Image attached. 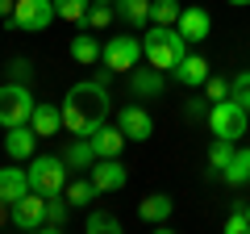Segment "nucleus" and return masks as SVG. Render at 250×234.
I'll use <instances>...</instances> for the list:
<instances>
[{"instance_id": "obj_1", "label": "nucleus", "mask_w": 250, "mask_h": 234, "mask_svg": "<svg viewBox=\"0 0 250 234\" xmlns=\"http://www.w3.org/2000/svg\"><path fill=\"white\" fill-rule=\"evenodd\" d=\"M108 117V84L104 80H80L62 96V130L75 138H92Z\"/></svg>"}, {"instance_id": "obj_2", "label": "nucleus", "mask_w": 250, "mask_h": 234, "mask_svg": "<svg viewBox=\"0 0 250 234\" xmlns=\"http://www.w3.org/2000/svg\"><path fill=\"white\" fill-rule=\"evenodd\" d=\"M142 50H146V63L159 67V71H175L179 59L188 54V38L179 34V25H154L142 34Z\"/></svg>"}, {"instance_id": "obj_3", "label": "nucleus", "mask_w": 250, "mask_h": 234, "mask_svg": "<svg viewBox=\"0 0 250 234\" xmlns=\"http://www.w3.org/2000/svg\"><path fill=\"white\" fill-rule=\"evenodd\" d=\"M25 171H29V188L42 197H54L67 188V159L62 155H34Z\"/></svg>"}, {"instance_id": "obj_4", "label": "nucleus", "mask_w": 250, "mask_h": 234, "mask_svg": "<svg viewBox=\"0 0 250 234\" xmlns=\"http://www.w3.org/2000/svg\"><path fill=\"white\" fill-rule=\"evenodd\" d=\"M250 126V109L238 105L233 96L217 100L213 109H208V130H213V138H229V142H238L242 134H246Z\"/></svg>"}, {"instance_id": "obj_5", "label": "nucleus", "mask_w": 250, "mask_h": 234, "mask_svg": "<svg viewBox=\"0 0 250 234\" xmlns=\"http://www.w3.org/2000/svg\"><path fill=\"white\" fill-rule=\"evenodd\" d=\"M34 92H29V84L21 80H9V84H0V126L9 130V126H25L29 117H34Z\"/></svg>"}, {"instance_id": "obj_6", "label": "nucleus", "mask_w": 250, "mask_h": 234, "mask_svg": "<svg viewBox=\"0 0 250 234\" xmlns=\"http://www.w3.org/2000/svg\"><path fill=\"white\" fill-rule=\"evenodd\" d=\"M54 17H59L54 0H17V4H13L9 25H13V29H25V34H42Z\"/></svg>"}, {"instance_id": "obj_7", "label": "nucleus", "mask_w": 250, "mask_h": 234, "mask_svg": "<svg viewBox=\"0 0 250 234\" xmlns=\"http://www.w3.org/2000/svg\"><path fill=\"white\" fill-rule=\"evenodd\" d=\"M142 38H108L104 50H100V63L108 67V71H134L138 63H142Z\"/></svg>"}, {"instance_id": "obj_8", "label": "nucleus", "mask_w": 250, "mask_h": 234, "mask_svg": "<svg viewBox=\"0 0 250 234\" xmlns=\"http://www.w3.org/2000/svg\"><path fill=\"white\" fill-rule=\"evenodd\" d=\"M9 217L17 230H46V197L42 192H25L17 205H9Z\"/></svg>"}, {"instance_id": "obj_9", "label": "nucleus", "mask_w": 250, "mask_h": 234, "mask_svg": "<svg viewBox=\"0 0 250 234\" xmlns=\"http://www.w3.org/2000/svg\"><path fill=\"white\" fill-rule=\"evenodd\" d=\"M117 126H121V134L129 138V142H146V138L154 134V121H150V113H146L142 105H125L121 113H117Z\"/></svg>"}, {"instance_id": "obj_10", "label": "nucleus", "mask_w": 250, "mask_h": 234, "mask_svg": "<svg viewBox=\"0 0 250 234\" xmlns=\"http://www.w3.org/2000/svg\"><path fill=\"white\" fill-rule=\"evenodd\" d=\"M125 180H129V171L121 167V159H96L92 163V184L100 192H121Z\"/></svg>"}, {"instance_id": "obj_11", "label": "nucleus", "mask_w": 250, "mask_h": 234, "mask_svg": "<svg viewBox=\"0 0 250 234\" xmlns=\"http://www.w3.org/2000/svg\"><path fill=\"white\" fill-rule=\"evenodd\" d=\"M34 146H38V130L29 126V121L4 130V155H9V159H34Z\"/></svg>"}, {"instance_id": "obj_12", "label": "nucleus", "mask_w": 250, "mask_h": 234, "mask_svg": "<svg viewBox=\"0 0 250 234\" xmlns=\"http://www.w3.org/2000/svg\"><path fill=\"white\" fill-rule=\"evenodd\" d=\"M25 192H34L29 188V171H21V167H0V205H17Z\"/></svg>"}, {"instance_id": "obj_13", "label": "nucleus", "mask_w": 250, "mask_h": 234, "mask_svg": "<svg viewBox=\"0 0 250 234\" xmlns=\"http://www.w3.org/2000/svg\"><path fill=\"white\" fill-rule=\"evenodd\" d=\"M175 25H179V34H184L188 42H205V38H208V29H213V21H208V13L200 9V4H188V9L179 13V21H175Z\"/></svg>"}, {"instance_id": "obj_14", "label": "nucleus", "mask_w": 250, "mask_h": 234, "mask_svg": "<svg viewBox=\"0 0 250 234\" xmlns=\"http://www.w3.org/2000/svg\"><path fill=\"white\" fill-rule=\"evenodd\" d=\"M88 142H92V151H96V159H117V155H121V146L129 142V138L121 134V126H100Z\"/></svg>"}, {"instance_id": "obj_15", "label": "nucleus", "mask_w": 250, "mask_h": 234, "mask_svg": "<svg viewBox=\"0 0 250 234\" xmlns=\"http://www.w3.org/2000/svg\"><path fill=\"white\" fill-rule=\"evenodd\" d=\"M171 75H175V84H184V88H205L208 63L200 59V54H184V59H179V67H175Z\"/></svg>"}, {"instance_id": "obj_16", "label": "nucleus", "mask_w": 250, "mask_h": 234, "mask_svg": "<svg viewBox=\"0 0 250 234\" xmlns=\"http://www.w3.org/2000/svg\"><path fill=\"white\" fill-rule=\"evenodd\" d=\"M29 126L38 130V138H50L62 130V105H34V117H29Z\"/></svg>"}, {"instance_id": "obj_17", "label": "nucleus", "mask_w": 250, "mask_h": 234, "mask_svg": "<svg viewBox=\"0 0 250 234\" xmlns=\"http://www.w3.org/2000/svg\"><path fill=\"white\" fill-rule=\"evenodd\" d=\"M171 213H175V201H171L167 192H154V197H146L142 205H138V217H142V222H150V226H163Z\"/></svg>"}, {"instance_id": "obj_18", "label": "nucleus", "mask_w": 250, "mask_h": 234, "mask_svg": "<svg viewBox=\"0 0 250 234\" xmlns=\"http://www.w3.org/2000/svg\"><path fill=\"white\" fill-rule=\"evenodd\" d=\"M221 180H225V184H233V188L250 184V146H242V151L229 159V167L221 171Z\"/></svg>"}, {"instance_id": "obj_19", "label": "nucleus", "mask_w": 250, "mask_h": 234, "mask_svg": "<svg viewBox=\"0 0 250 234\" xmlns=\"http://www.w3.org/2000/svg\"><path fill=\"white\" fill-rule=\"evenodd\" d=\"M62 159H67V167H75V171H88L92 163H96V151H92V142L88 138H75L67 151H62Z\"/></svg>"}, {"instance_id": "obj_20", "label": "nucleus", "mask_w": 250, "mask_h": 234, "mask_svg": "<svg viewBox=\"0 0 250 234\" xmlns=\"http://www.w3.org/2000/svg\"><path fill=\"white\" fill-rule=\"evenodd\" d=\"M113 9L121 21H129V25H146L150 21V0H113Z\"/></svg>"}, {"instance_id": "obj_21", "label": "nucleus", "mask_w": 250, "mask_h": 234, "mask_svg": "<svg viewBox=\"0 0 250 234\" xmlns=\"http://www.w3.org/2000/svg\"><path fill=\"white\" fill-rule=\"evenodd\" d=\"M100 50H104V46H100L92 34H80V38H71V59H75V63H83V67L100 63Z\"/></svg>"}, {"instance_id": "obj_22", "label": "nucleus", "mask_w": 250, "mask_h": 234, "mask_svg": "<svg viewBox=\"0 0 250 234\" xmlns=\"http://www.w3.org/2000/svg\"><path fill=\"white\" fill-rule=\"evenodd\" d=\"M129 88H134V96H159V92H163V71H159V67H154V71H138V67H134Z\"/></svg>"}, {"instance_id": "obj_23", "label": "nucleus", "mask_w": 250, "mask_h": 234, "mask_svg": "<svg viewBox=\"0 0 250 234\" xmlns=\"http://www.w3.org/2000/svg\"><path fill=\"white\" fill-rule=\"evenodd\" d=\"M67 209H71V201L62 197V192L46 197V234H54V230H62V226H67Z\"/></svg>"}, {"instance_id": "obj_24", "label": "nucleus", "mask_w": 250, "mask_h": 234, "mask_svg": "<svg viewBox=\"0 0 250 234\" xmlns=\"http://www.w3.org/2000/svg\"><path fill=\"white\" fill-rule=\"evenodd\" d=\"M96 184H92V180H67V188H62V197H67V201H71V205L75 209H80V205H92V201H96Z\"/></svg>"}, {"instance_id": "obj_25", "label": "nucleus", "mask_w": 250, "mask_h": 234, "mask_svg": "<svg viewBox=\"0 0 250 234\" xmlns=\"http://www.w3.org/2000/svg\"><path fill=\"white\" fill-rule=\"evenodd\" d=\"M54 9H59V21H71V25H80V21H88L92 0H54Z\"/></svg>"}, {"instance_id": "obj_26", "label": "nucleus", "mask_w": 250, "mask_h": 234, "mask_svg": "<svg viewBox=\"0 0 250 234\" xmlns=\"http://www.w3.org/2000/svg\"><path fill=\"white\" fill-rule=\"evenodd\" d=\"M233 155H238V146H233L229 138H217V142L208 146V167H213V171H225Z\"/></svg>"}, {"instance_id": "obj_27", "label": "nucleus", "mask_w": 250, "mask_h": 234, "mask_svg": "<svg viewBox=\"0 0 250 234\" xmlns=\"http://www.w3.org/2000/svg\"><path fill=\"white\" fill-rule=\"evenodd\" d=\"M179 13H184V9H179L175 0H150V21H154V25H175Z\"/></svg>"}, {"instance_id": "obj_28", "label": "nucleus", "mask_w": 250, "mask_h": 234, "mask_svg": "<svg viewBox=\"0 0 250 234\" xmlns=\"http://www.w3.org/2000/svg\"><path fill=\"white\" fill-rule=\"evenodd\" d=\"M83 230H88V234H121V222H117L113 213H92Z\"/></svg>"}, {"instance_id": "obj_29", "label": "nucleus", "mask_w": 250, "mask_h": 234, "mask_svg": "<svg viewBox=\"0 0 250 234\" xmlns=\"http://www.w3.org/2000/svg\"><path fill=\"white\" fill-rule=\"evenodd\" d=\"M229 96L238 100V105L250 109V71H238V75L229 80Z\"/></svg>"}, {"instance_id": "obj_30", "label": "nucleus", "mask_w": 250, "mask_h": 234, "mask_svg": "<svg viewBox=\"0 0 250 234\" xmlns=\"http://www.w3.org/2000/svg\"><path fill=\"white\" fill-rule=\"evenodd\" d=\"M113 17H117L113 4H96V0H92V9H88V25H92V29H104Z\"/></svg>"}, {"instance_id": "obj_31", "label": "nucleus", "mask_w": 250, "mask_h": 234, "mask_svg": "<svg viewBox=\"0 0 250 234\" xmlns=\"http://www.w3.org/2000/svg\"><path fill=\"white\" fill-rule=\"evenodd\" d=\"M205 92H208V100L217 105V100L229 96V80H217V75H208V80H205Z\"/></svg>"}, {"instance_id": "obj_32", "label": "nucleus", "mask_w": 250, "mask_h": 234, "mask_svg": "<svg viewBox=\"0 0 250 234\" xmlns=\"http://www.w3.org/2000/svg\"><path fill=\"white\" fill-rule=\"evenodd\" d=\"M9 75H13V80H21V84H29V75H34L29 59H13V63H9Z\"/></svg>"}, {"instance_id": "obj_33", "label": "nucleus", "mask_w": 250, "mask_h": 234, "mask_svg": "<svg viewBox=\"0 0 250 234\" xmlns=\"http://www.w3.org/2000/svg\"><path fill=\"white\" fill-rule=\"evenodd\" d=\"M225 230H229V234H250V222H246V213H242V209H238V213H229Z\"/></svg>"}, {"instance_id": "obj_34", "label": "nucleus", "mask_w": 250, "mask_h": 234, "mask_svg": "<svg viewBox=\"0 0 250 234\" xmlns=\"http://www.w3.org/2000/svg\"><path fill=\"white\" fill-rule=\"evenodd\" d=\"M13 4L17 0H0V17H13Z\"/></svg>"}, {"instance_id": "obj_35", "label": "nucleus", "mask_w": 250, "mask_h": 234, "mask_svg": "<svg viewBox=\"0 0 250 234\" xmlns=\"http://www.w3.org/2000/svg\"><path fill=\"white\" fill-rule=\"evenodd\" d=\"M229 4H250V0H229Z\"/></svg>"}, {"instance_id": "obj_36", "label": "nucleus", "mask_w": 250, "mask_h": 234, "mask_svg": "<svg viewBox=\"0 0 250 234\" xmlns=\"http://www.w3.org/2000/svg\"><path fill=\"white\" fill-rule=\"evenodd\" d=\"M96 4H113V0H96Z\"/></svg>"}, {"instance_id": "obj_37", "label": "nucleus", "mask_w": 250, "mask_h": 234, "mask_svg": "<svg viewBox=\"0 0 250 234\" xmlns=\"http://www.w3.org/2000/svg\"><path fill=\"white\" fill-rule=\"evenodd\" d=\"M246 222H250V209H246Z\"/></svg>"}]
</instances>
